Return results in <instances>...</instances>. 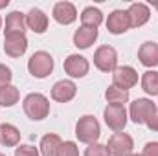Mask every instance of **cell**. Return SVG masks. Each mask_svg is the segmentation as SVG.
<instances>
[{
    "mask_svg": "<svg viewBox=\"0 0 158 156\" xmlns=\"http://www.w3.org/2000/svg\"><path fill=\"white\" fill-rule=\"evenodd\" d=\"M156 114V105L147 97H138L131 103L129 117L138 125H147V121Z\"/></svg>",
    "mask_w": 158,
    "mask_h": 156,
    "instance_id": "3",
    "label": "cell"
},
{
    "mask_svg": "<svg viewBox=\"0 0 158 156\" xmlns=\"http://www.w3.org/2000/svg\"><path fill=\"white\" fill-rule=\"evenodd\" d=\"M20 142V130L11 123L0 125V143L6 147H17Z\"/></svg>",
    "mask_w": 158,
    "mask_h": 156,
    "instance_id": "19",
    "label": "cell"
},
{
    "mask_svg": "<svg viewBox=\"0 0 158 156\" xmlns=\"http://www.w3.org/2000/svg\"><path fill=\"white\" fill-rule=\"evenodd\" d=\"M127 15H129V20H131V28H142L143 24L149 22V18H151V9H149V6L143 4V2H134V4L129 6Z\"/></svg>",
    "mask_w": 158,
    "mask_h": 156,
    "instance_id": "13",
    "label": "cell"
},
{
    "mask_svg": "<svg viewBox=\"0 0 158 156\" xmlns=\"http://www.w3.org/2000/svg\"><path fill=\"white\" fill-rule=\"evenodd\" d=\"M0 156H6V154H2V153H0Z\"/></svg>",
    "mask_w": 158,
    "mask_h": 156,
    "instance_id": "35",
    "label": "cell"
},
{
    "mask_svg": "<svg viewBox=\"0 0 158 156\" xmlns=\"http://www.w3.org/2000/svg\"><path fill=\"white\" fill-rule=\"evenodd\" d=\"M28 70L37 79L48 77L53 72V57L48 51H35L28 61Z\"/></svg>",
    "mask_w": 158,
    "mask_h": 156,
    "instance_id": "4",
    "label": "cell"
},
{
    "mask_svg": "<svg viewBox=\"0 0 158 156\" xmlns=\"http://www.w3.org/2000/svg\"><path fill=\"white\" fill-rule=\"evenodd\" d=\"M105 99L109 101V105H123L129 101V90H121L118 86L110 84L105 90Z\"/></svg>",
    "mask_w": 158,
    "mask_h": 156,
    "instance_id": "23",
    "label": "cell"
},
{
    "mask_svg": "<svg viewBox=\"0 0 158 156\" xmlns=\"http://www.w3.org/2000/svg\"><path fill=\"white\" fill-rule=\"evenodd\" d=\"M103 117L109 129H112L114 132H121L127 125V110L123 105H107L103 110Z\"/></svg>",
    "mask_w": 158,
    "mask_h": 156,
    "instance_id": "6",
    "label": "cell"
},
{
    "mask_svg": "<svg viewBox=\"0 0 158 156\" xmlns=\"http://www.w3.org/2000/svg\"><path fill=\"white\" fill-rule=\"evenodd\" d=\"M153 6H155V7L158 9V2H153Z\"/></svg>",
    "mask_w": 158,
    "mask_h": 156,
    "instance_id": "33",
    "label": "cell"
},
{
    "mask_svg": "<svg viewBox=\"0 0 158 156\" xmlns=\"http://www.w3.org/2000/svg\"><path fill=\"white\" fill-rule=\"evenodd\" d=\"M138 83V72L132 66H118L112 72V84L121 90H129Z\"/></svg>",
    "mask_w": 158,
    "mask_h": 156,
    "instance_id": "10",
    "label": "cell"
},
{
    "mask_svg": "<svg viewBox=\"0 0 158 156\" xmlns=\"http://www.w3.org/2000/svg\"><path fill=\"white\" fill-rule=\"evenodd\" d=\"M94 64L101 72H114L118 68V51L109 44L99 46L94 53Z\"/></svg>",
    "mask_w": 158,
    "mask_h": 156,
    "instance_id": "5",
    "label": "cell"
},
{
    "mask_svg": "<svg viewBox=\"0 0 158 156\" xmlns=\"http://www.w3.org/2000/svg\"><path fill=\"white\" fill-rule=\"evenodd\" d=\"M28 50V39L26 33H17V35H4V51L6 55L17 59L20 55H24Z\"/></svg>",
    "mask_w": 158,
    "mask_h": 156,
    "instance_id": "11",
    "label": "cell"
},
{
    "mask_svg": "<svg viewBox=\"0 0 158 156\" xmlns=\"http://www.w3.org/2000/svg\"><path fill=\"white\" fill-rule=\"evenodd\" d=\"M7 4H9V0H2V2H0V7H6Z\"/></svg>",
    "mask_w": 158,
    "mask_h": 156,
    "instance_id": "31",
    "label": "cell"
},
{
    "mask_svg": "<svg viewBox=\"0 0 158 156\" xmlns=\"http://www.w3.org/2000/svg\"><path fill=\"white\" fill-rule=\"evenodd\" d=\"M81 22H83V26H86V28H99L101 26V22H103V13H101V9H98V7H94V6H88V7H85L83 11H81Z\"/></svg>",
    "mask_w": 158,
    "mask_h": 156,
    "instance_id": "20",
    "label": "cell"
},
{
    "mask_svg": "<svg viewBox=\"0 0 158 156\" xmlns=\"http://www.w3.org/2000/svg\"><path fill=\"white\" fill-rule=\"evenodd\" d=\"M57 156H79V149L74 142H63Z\"/></svg>",
    "mask_w": 158,
    "mask_h": 156,
    "instance_id": "26",
    "label": "cell"
},
{
    "mask_svg": "<svg viewBox=\"0 0 158 156\" xmlns=\"http://www.w3.org/2000/svg\"><path fill=\"white\" fill-rule=\"evenodd\" d=\"M107 149H109L110 156H127V154L132 153L134 142H132V138L127 132H114L109 138Z\"/></svg>",
    "mask_w": 158,
    "mask_h": 156,
    "instance_id": "7",
    "label": "cell"
},
{
    "mask_svg": "<svg viewBox=\"0 0 158 156\" xmlns=\"http://www.w3.org/2000/svg\"><path fill=\"white\" fill-rule=\"evenodd\" d=\"M61 138L57 134H46L40 140V154L42 156H57L61 147Z\"/></svg>",
    "mask_w": 158,
    "mask_h": 156,
    "instance_id": "21",
    "label": "cell"
},
{
    "mask_svg": "<svg viewBox=\"0 0 158 156\" xmlns=\"http://www.w3.org/2000/svg\"><path fill=\"white\" fill-rule=\"evenodd\" d=\"M22 109L26 112V116L33 121H40L50 114V101L44 94L40 92H31L24 97L22 101Z\"/></svg>",
    "mask_w": 158,
    "mask_h": 156,
    "instance_id": "1",
    "label": "cell"
},
{
    "mask_svg": "<svg viewBox=\"0 0 158 156\" xmlns=\"http://www.w3.org/2000/svg\"><path fill=\"white\" fill-rule=\"evenodd\" d=\"M26 26L33 31V33H44L48 30V15L39 9V7H33L28 11L26 15Z\"/></svg>",
    "mask_w": 158,
    "mask_h": 156,
    "instance_id": "15",
    "label": "cell"
},
{
    "mask_svg": "<svg viewBox=\"0 0 158 156\" xmlns=\"http://www.w3.org/2000/svg\"><path fill=\"white\" fill-rule=\"evenodd\" d=\"M52 17L55 22L63 24V26H68L72 22H76L77 18V9L72 2H57L53 6V11H52Z\"/></svg>",
    "mask_w": 158,
    "mask_h": 156,
    "instance_id": "12",
    "label": "cell"
},
{
    "mask_svg": "<svg viewBox=\"0 0 158 156\" xmlns=\"http://www.w3.org/2000/svg\"><path fill=\"white\" fill-rule=\"evenodd\" d=\"M127 156H142V154H136V153H131V154H127Z\"/></svg>",
    "mask_w": 158,
    "mask_h": 156,
    "instance_id": "32",
    "label": "cell"
},
{
    "mask_svg": "<svg viewBox=\"0 0 158 156\" xmlns=\"http://www.w3.org/2000/svg\"><path fill=\"white\" fill-rule=\"evenodd\" d=\"M0 28H2V18H0Z\"/></svg>",
    "mask_w": 158,
    "mask_h": 156,
    "instance_id": "34",
    "label": "cell"
},
{
    "mask_svg": "<svg viewBox=\"0 0 158 156\" xmlns=\"http://www.w3.org/2000/svg\"><path fill=\"white\" fill-rule=\"evenodd\" d=\"M64 72L70 76V77L74 79H81L85 77L86 74H88V70H90V64H88V59L86 57H83V55H79V53H72V55H68L66 59H64Z\"/></svg>",
    "mask_w": 158,
    "mask_h": 156,
    "instance_id": "8",
    "label": "cell"
},
{
    "mask_svg": "<svg viewBox=\"0 0 158 156\" xmlns=\"http://www.w3.org/2000/svg\"><path fill=\"white\" fill-rule=\"evenodd\" d=\"M76 94H77V86L70 79H61L52 86V99L57 103H68L76 97Z\"/></svg>",
    "mask_w": 158,
    "mask_h": 156,
    "instance_id": "9",
    "label": "cell"
},
{
    "mask_svg": "<svg viewBox=\"0 0 158 156\" xmlns=\"http://www.w3.org/2000/svg\"><path fill=\"white\" fill-rule=\"evenodd\" d=\"M138 59L143 66L147 68H155L158 66V44L153 40H147L140 46L138 50Z\"/></svg>",
    "mask_w": 158,
    "mask_h": 156,
    "instance_id": "16",
    "label": "cell"
},
{
    "mask_svg": "<svg viewBox=\"0 0 158 156\" xmlns=\"http://www.w3.org/2000/svg\"><path fill=\"white\" fill-rule=\"evenodd\" d=\"M142 88L149 96H158V72L156 70H147L142 76Z\"/></svg>",
    "mask_w": 158,
    "mask_h": 156,
    "instance_id": "24",
    "label": "cell"
},
{
    "mask_svg": "<svg viewBox=\"0 0 158 156\" xmlns=\"http://www.w3.org/2000/svg\"><path fill=\"white\" fill-rule=\"evenodd\" d=\"M85 156H110L107 145H101V143H90L86 149H85Z\"/></svg>",
    "mask_w": 158,
    "mask_h": 156,
    "instance_id": "25",
    "label": "cell"
},
{
    "mask_svg": "<svg viewBox=\"0 0 158 156\" xmlns=\"http://www.w3.org/2000/svg\"><path fill=\"white\" fill-rule=\"evenodd\" d=\"M142 156H158V142H147Z\"/></svg>",
    "mask_w": 158,
    "mask_h": 156,
    "instance_id": "29",
    "label": "cell"
},
{
    "mask_svg": "<svg viewBox=\"0 0 158 156\" xmlns=\"http://www.w3.org/2000/svg\"><path fill=\"white\" fill-rule=\"evenodd\" d=\"M76 136H77L79 142L83 143H98L99 136H101V127H99V121L94 116L86 114V116H81L76 123Z\"/></svg>",
    "mask_w": 158,
    "mask_h": 156,
    "instance_id": "2",
    "label": "cell"
},
{
    "mask_svg": "<svg viewBox=\"0 0 158 156\" xmlns=\"http://www.w3.org/2000/svg\"><path fill=\"white\" fill-rule=\"evenodd\" d=\"M147 127H149V130H153V132H158V114L151 117L149 121H147Z\"/></svg>",
    "mask_w": 158,
    "mask_h": 156,
    "instance_id": "30",
    "label": "cell"
},
{
    "mask_svg": "<svg viewBox=\"0 0 158 156\" xmlns=\"http://www.w3.org/2000/svg\"><path fill=\"white\" fill-rule=\"evenodd\" d=\"M19 88L13 84H2L0 86V107H13L19 103Z\"/></svg>",
    "mask_w": 158,
    "mask_h": 156,
    "instance_id": "22",
    "label": "cell"
},
{
    "mask_svg": "<svg viewBox=\"0 0 158 156\" xmlns=\"http://www.w3.org/2000/svg\"><path fill=\"white\" fill-rule=\"evenodd\" d=\"M15 156H39V151L33 145H19L15 149Z\"/></svg>",
    "mask_w": 158,
    "mask_h": 156,
    "instance_id": "27",
    "label": "cell"
},
{
    "mask_svg": "<svg viewBox=\"0 0 158 156\" xmlns=\"http://www.w3.org/2000/svg\"><path fill=\"white\" fill-rule=\"evenodd\" d=\"M96 40H98V30L96 28L81 26L79 30H76V33H74V46L79 48V50L90 48Z\"/></svg>",
    "mask_w": 158,
    "mask_h": 156,
    "instance_id": "18",
    "label": "cell"
},
{
    "mask_svg": "<svg viewBox=\"0 0 158 156\" xmlns=\"http://www.w3.org/2000/svg\"><path fill=\"white\" fill-rule=\"evenodd\" d=\"M11 79H13L11 70L6 64H0V86L2 84H11Z\"/></svg>",
    "mask_w": 158,
    "mask_h": 156,
    "instance_id": "28",
    "label": "cell"
},
{
    "mask_svg": "<svg viewBox=\"0 0 158 156\" xmlns=\"http://www.w3.org/2000/svg\"><path fill=\"white\" fill-rule=\"evenodd\" d=\"M129 28H131V20H129L127 11H123V9H114V11L109 15V18H107V30H109V33H112V35H121V33H125Z\"/></svg>",
    "mask_w": 158,
    "mask_h": 156,
    "instance_id": "14",
    "label": "cell"
},
{
    "mask_svg": "<svg viewBox=\"0 0 158 156\" xmlns=\"http://www.w3.org/2000/svg\"><path fill=\"white\" fill-rule=\"evenodd\" d=\"M26 15L20 13V11H11L7 17H6V35H17V33H22L26 31Z\"/></svg>",
    "mask_w": 158,
    "mask_h": 156,
    "instance_id": "17",
    "label": "cell"
}]
</instances>
